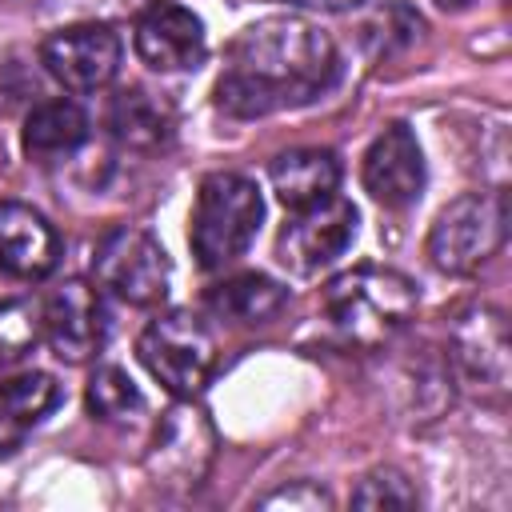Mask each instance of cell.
<instances>
[{
  "mask_svg": "<svg viewBox=\"0 0 512 512\" xmlns=\"http://www.w3.org/2000/svg\"><path fill=\"white\" fill-rule=\"evenodd\" d=\"M336 72V44L320 24L304 16H268L228 44L216 108L240 120L296 108L316 100Z\"/></svg>",
  "mask_w": 512,
  "mask_h": 512,
  "instance_id": "obj_1",
  "label": "cell"
},
{
  "mask_svg": "<svg viewBox=\"0 0 512 512\" xmlns=\"http://www.w3.org/2000/svg\"><path fill=\"white\" fill-rule=\"evenodd\" d=\"M416 312V284L392 268H352L324 288V316L356 348L388 344Z\"/></svg>",
  "mask_w": 512,
  "mask_h": 512,
  "instance_id": "obj_2",
  "label": "cell"
},
{
  "mask_svg": "<svg viewBox=\"0 0 512 512\" xmlns=\"http://www.w3.org/2000/svg\"><path fill=\"white\" fill-rule=\"evenodd\" d=\"M264 220L260 188L240 172H212L196 188L188 244L200 268H224L244 256Z\"/></svg>",
  "mask_w": 512,
  "mask_h": 512,
  "instance_id": "obj_3",
  "label": "cell"
},
{
  "mask_svg": "<svg viewBox=\"0 0 512 512\" xmlns=\"http://www.w3.org/2000/svg\"><path fill=\"white\" fill-rule=\"evenodd\" d=\"M504 232H508L504 192H464L432 220L428 260L440 272L464 276L504 244Z\"/></svg>",
  "mask_w": 512,
  "mask_h": 512,
  "instance_id": "obj_4",
  "label": "cell"
},
{
  "mask_svg": "<svg viewBox=\"0 0 512 512\" xmlns=\"http://www.w3.org/2000/svg\"><path fill=\"white\" fill-rule=\"evenodd\" d=\"M144 368L172 392V396H196L212 368H216V340L204 328L200 316L176 308V312H160L156 320H148V328L140 332L136 344Z\"/></svg>",
  "mask_w": 512,
  "mask_h": 512,
  "instance_id": "obj_5",
  "label": "cell"
},
{
  "mask_svg": "<svg viewBox=\"0 0 512 512\" xmlns=\"http://www.w3.org/2000/svg\"><path fill=\"white\" fill-rule=\"evenodd\" d=\"M96 284L132 308H152L168 296V252L144 228H116L96 248Z\"/></svg>",
  "mask_w": 512,
  "mask_h": 512,
  "instance_id": "obj_6",
  "label": "cell"
},
{
  "mask_svg": "<svg viewBox=\"0 0 512 512\" xmlns=\"http://www.w3.org/2000/svg\"><path fill=\"white\" fill-rule=\"evenodd\" d=\"M356 236V208L340 196H328L312 208H300L276 236V260L292 276H316L328 268Z\"/></svg>",
  "mask_w": 512,
  "mask_h": 512,
  "instance_id": "obj_7",
  "label": "cell"
},
{
  "mask_svg": "<svg viewBox=\"0 0 512 512\" xmlns=\"http://www.w3.org/2000/svg\"><path fill=\"white\" fill-rule=\"evenodd\" d=\"M212 424L200 408L176 404L160 416L156 436L148 444V476L160 488H196L212 464Z\"/></svg>",
  "mask_w": 512,
  "mask_h": 512,
  "instance_id": "obj_8",
  "label": "cell"
},
{
  "mask_svg": "<svg viewBox=\"0 0 512 512\" xmlns=\"http://www.w3.org/2000/svg\"><path fill=\"white\" fill-rule=\"evenodd\" d=\"M40 60L68 92H96L120 68V36L108 24H72L40 44Z\"/></svg>",
  "mask_w": 512,
  "mask_h": 512,
  "instance_id": "obj_9",
  "label": "cell"
},
{
  "mask_svg": "<svg viewBox=\"0 0 512 512\" xmlns=\"http://www.w3.org/2000/svg\"><path fill=\"white\" fill-rule=\"evenodd\" d=\"M132 44H136V56L152 72H188L208 52L200 16L176 0L144 4L132 28Z\"/></svg>",
  "mask_w": 512,
  "mask_h": 512,
  "instance_id": "obj_10",
  "label": "cell"
},
{
  "mask_svg": "<svg viewBox=\"0 0 512 512\" xmlns=\"http://www.w3.org/2000/svg\"><path fill=\"white\" fill-rule=\"evenodd\" d=\"M40 328L52 344V352L68 364H80L104 348L108 336V316L100 304V292L84 280L60 284L44 304H40Z\"/></svg>",
  "mask_w": 512,
  "mask_h": 512,
  "instance_id": "obj_11",
  "label": "cell"
},
{
  "mask_svg": "<svg viewBox=\"0 0 512 512\" xmlns=\"http://www.w3.org/2000/svg\"><path fill=\"white\" fill-rule=\"evenodd\" d=\"M452 364L460 368L464 380H472L484 392H504L508 372H512V352H508V324L504 312L492 304H472L456 316L452 324Z\"/></svg>",
  "mask_w": 512,
  "mask_h": 512,
  "instance_id": "obj_12",
  "label": "cell"
},
{
  "mask_svg": "<svg viewBox=\"0 0 512 512\" xmlns=\"http://www.w3.org/2000/svg\"><path fill=\"white\" fill-rule=\"evenodd\" d=\"M364 188L376 204L404 212L424 192V156L416 144V132L408 124H388L364 152Z\"/></svg>",
  "mask_w": 512,
  "mask_h": 512,
  "instance_id": "obj_13",
  "label": "cell"
},
{
  "mask_svg": "<svg viewBox=\"0 0 512 512\" xmlns=\"http://www.w3.org/2000/svg\"><path fill=\"white\" fill-rule=\"evenodd\" d=\"M60 240L52 224L20 204V200H0V272L12 280H40L56 268Z\"/></svg>",
  "mask_w": 512,
  "mask_h": 512,
  "instance_id": "obj_14",
  "label": "cell"
},
{
  "mask_svg": "<svg viewBox=\"0 0 512 512\" xmlns=\"http://www.w3.org/2000/svg\"><path fill=\"white\" fill-rule=\"evenodd\" d=\"M268 180H272L276 200L284 208L300 212V208H312V204L336 196L340 164L328 148H292V152H280L272 160Z\"/></svg>",
  "mask_w": 512,
  "mask_h": 512,
  "instance_id": "obj_15",
  "label": "cell"
},
{
  "mask_svg": "<svg viewBox=\"0 0 512 512\" xmlns=\"http://www.w3.org/2000/svg\"><path fill=\"white\" fill-rule=\"evenodd\" d=\"M60 404V384L48 372H20L0 380V456H12L24 436Z\"/></svg>",
  "mask_w": 512,
  "mask_h": 512,
  "instance_id": "obj_16",
  "label": "cell"
},
{
  "mask_svg": "<svg viewBox=\"0 0 512 512\" xmlns=\"http://www.w3.org/2000/svg\"><path fill=\"white\" fill-rule=\"evenodd\" d=\"M108 128L112 136L132 148V152H156L172 140V128H176V116H172V104L144 92V88H128L112 100L108 108Z\"/></svg>",
  "mask_w": 512,
  "mask_h": 512,
  "instance_id": "obj_17",
  "label": "cell"
},
{
  "mask_svg": "<svg viewBox=\"0 0 512 512\" xmlns=\"http://www.w3.org/2000/svg\"><path fill=\"white\" fill-rule=\"evenodd\" d=\"M88 116L72 100H44L24 120V152L32 160H56L84 144Z\"/></svg>",
  "mask_w": 512,
  "mask_h": 512,
  "instance_id": "obj_18",
  "label": "cell"
},
{
  "mask_svg": "<svg viewBox=\"0 0 512 512\" xmlns=\"http://www.w3.org/2000/svg\"><path fill=\"white\" fill-rule=\"evenodd\" d=\"M284 300H288L284 284H276L272 276H260V272L232 276L208 292V308L232 324H268L284 308Z\"/></svg>",
  "mask_w": 512,
  "mask_h": 512,
  "instance_id": "obj_19",
  "label": "cell"
},
{
  "mask_svg": "<svg viewBox=\"0 0 512 512\" xmlns=\"http://www.w3.org/2000/svg\"><path fill=\"white\" fill-rule=\"evenodd\" d=\"M88 412L104 424H116V420H132L140 408H144V396L140 388L132 384V376L116 364H100L92 376H88Z\"/></svg>",
  "mask_w": 512,
  "mask_h": 512,
  "instance_id": "obj_20",
  "label": "cell"
},
{
  "mask_svg": "<svg viewBox=\"0 0 512 512\" xmlns=\"http://www.w3.org/2000/svg\"><path fill=\"white\" fill-rule=\"evenodd\" d=\"M40 340V308L28 300L0 304V364L24 360Z\"/></svg>",
  "mask_w": 512,
  "mask_h": 512,
  "instance_id": "obj_21",
  "label": "cell"
},
{
  "mask_svg": "<svg viewBox=\"0 0 512 512\" xmlns=\"http://www.w3.org/2000/svg\"><path fill=\"white\" fill-rule=\"evenodd\" d=\"M416 504H420V496H416L412 480L396 468L368 472L352 492V508H416Z\"/></svg>",
  "mask_w": 512,
  "mask_h": 512,
  "instance_id": "obj_22",
  "label": "cell"
},
{
  "mask_svg": "<svg viewBox=\"0 0 512 512\" xmlns=\"http://www.w3.org/2000/svg\"><path fill=\"white\" fill-rule=\"evenodd\" d=\"M260 504H264V508H308V512H316V508H328L332 500H328V492H324V488H316V484L300 480V484H292V488H280V492L264 496Z\"/></svg>",
  "mask_w": 512,
  "mask_h": 512,
  "instance_id": "obj_23",
  "label": "cell"
},
{
  "mask_svg": "<svg viewBox=\"0 0 512 512\" xmlns=\"http://www.w3.org/2000/svg\"><path fill=\"white\" fill-rule=\"evenodd\" d=\"M308 8H324V12H344V8H356L360 0H300Z\"/></svg>",
  "mask_w": 512,
  "mask_h": 512,
  "instance_id": "obj_24",
  "label": "cell"
},
{
  "mask_svg": "<svg viewBox=\"0 0 512 512\" xmlns=\"http://www.w3.org/2000/svg\"><path fill=\"white\" fill-rule=\"evenodd\" d=\"M440 8H448V12H464V8H472L476 0H436Z\"/></svg>",
  "mask_w": 512,
  "mask_h": 512,
  "instance_id": "obj_25",
  "label": "cell"
}]
</instances>
